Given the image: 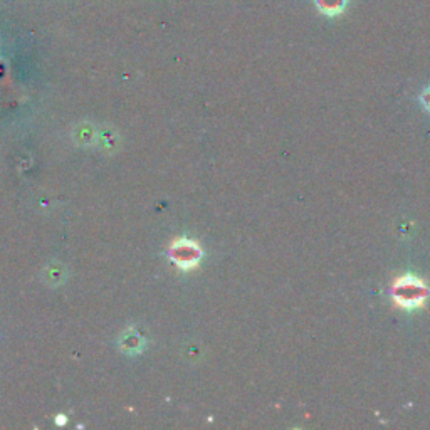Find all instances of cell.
<instances>
[{"instance_id": "obj_3", "label": "cell", "mask_w": 430, "mask_h": 430, "mask_svg": "<svg viewBox=\"0 0 430 430\" xmlns=\"http://www.w3.org/2000/svg\"><path fill=\"white\" fill-rule=\"evenodd\" d=\"M318 11L326 17L339 16L347 7V0H316Z\"/></svg>"}, {"instance_id": "obj_2", "label": "cell", "mask_w": 430, "mask_h": 430, "mask_svg": "<svg viewBox=\"0 0 430 430\" xmlns=\"http://www.w3.org/2000/svg\"><path fill=\"white\" fill-rule=\"evenodd\" d=\"M427 289L424 282L419 281L414 276H407L400 279L393 288V298L395 301L405 309H414L422 306V303L427 298Z\"/></svg>"}, {"instance_id": "obj_4", "label": "cell", "mask_w": 430, "mask_h": 430, "mask_svg": "<svg viewBox=\"0 0 430 430\" xmlns=\"http://www.w3.org/2000/svg\"><path fill=\"white\" fill-rule=\"evenodd\" d=\"M422 105L427 108V110L430 111V88L425 89V91L422 93Z\"/></svg>"}, {"instance_id": "obj_1", "label": "cell", "mask_w": 430, "mask_h": 430, "mask_svg": "<svg viewBox=\"0 0 430 430\" xmlns=\"http://www.w3.org/2000/svg\"><path fill=\"white\" fill-rule=\"evenodd\" d=\"M202 257H204V250L199 242L185 239V237L172 242L168 248V259L182 271H192V269L199 267Z\"/></svg>"}]
</instances>
